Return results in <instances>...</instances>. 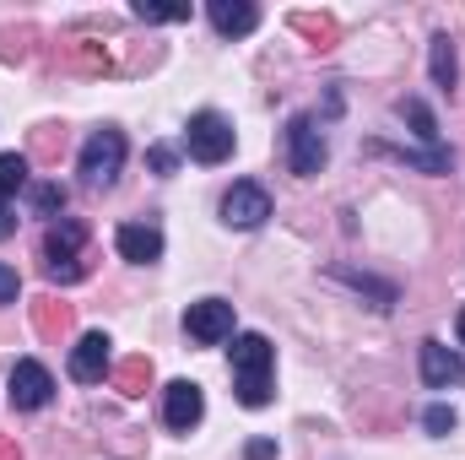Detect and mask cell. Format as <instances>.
<instances>
[{"instance_id": "1", "label": "cell", "mask_w": 465, "mask_h": 460, "mask_svg": "<svg viewBox=\"0 0 465 460\" xmlns=\"http://www.w3.org/2000/svg\"><path fill=\"white\" fill-rule=\"evenodd\" d=\"M228 357H232V379H238V401L249 412H260L271 401V363H276L271 342L260 331H243V336H232Z\"/></svg>"}, {"instance_id": "2", "label": "cell", "mask_w": 465, "mask_h": 460, "mask_svg": "<svg viewBox=\"0 0 465 460\" xmlns=\"http://www.w3.org/2000/svg\"><path fill=\"white\" fill-rule=\"evenodd\" d=\"M184 146H190V157L195 163H228L232 146H238V135H232V119H223L217 109H201V115L190 119V130H184Z\"/></svg>"}, {"instance_id": "3", "label": "cell", "mask_w": 465, "mask_h": 460, "mask_svg": "<svg viewBox=\"0 0 465 460\" xmlns=\"http://www.w3.org/2000/svg\"><path fill=\"white\" fill-rule=\"evenodd\" d=\"M124 168V135L119 130H93L87 146H82V179L93 190H109Z\"/></svg>"}, {"instance_id": "4", "label": "cell", "mask_w": 465, "mask_h": 460, "mask_svg": "<svg viewBox=\"0 0 465 460\" xmlns=\"http://www.w3.org/2000/svg\"><path fill=\"white\" fill-rule=\"evenodd\" d=\"M325 135H320V119L314 115H292L287 125V168L298 174V179H314L320 168H325Z\"/></svg>"}, {"instance_id": "5", "label": "cell", "mask_w": 465, "mask_h": 460, "mask_svg": "<svg viewBox=\"0 0 465 460\" xmlns=\"http://www.w3.org/2000/svg\"><path fill=\"white\" fill-rule=\"evenodd\" d=\"M49 395H54V374L38 357H16L11 363V406L16 412H38V406H49Z\"/></svg>"}, {"instance_id": "6", "label": "cell", "mask_w": 465, "mask_h": 460, "mask_svg": "<svg viewBox=\"0 0 465 460\" xmlns=\"http://www.w3.org/2000/svg\"><path fill=\"white\" fill-rule=\"evenodd\" d=\"M184 331H190V342H201V346H223L232 336V304L228 298H201V304H190V309H184Z\"/></svg>"}, {"instance_id": "7", "label": "cell", "mask_w": 465, "mask_h": 460, "mask_svg": "<svg viewBox=\"0 0 465 460\" xmlns=\"http://www.w3.org/2000/svg\"><path fill=\"white\" fill-rule=\"evenodd\" d=\"M114 374V342L104 336V331H87L82 342L71 346V379H82V385H104Z\"/></svg>"}, {"instance_id": "8", "label": "cell", "mask_w": 465, "mask_h": 460, "mask_svg": "<svg viewBox=\"0 0 465 460\" xmlns=\"http://www.w3.org/2000/svg\"><path fill=\"white\" fill-rule=\"evenodd\" d=\"M201 417H206V395H201V385H195V379H173V385L163 390V423H168L173 434H190Z\"/></svg>"}, {"instance_id": "9", "label": "cell", "mask_w": 465, "mask_h": 460, "mask_svg": "<svg viewBox=\"0 0 465 460\" xmlns=\"http://www.w3.org/2000/svg\"><path fill=\"white\" fill-rule=\"evenodd\" d=\"M271 217V195H265V185H232L228 195H223V223L228 228H260Z\"/></svg>"}, {"instance_id": "10", "label": "cell", "mask_w": 465, "mask_h": 460, "mask_svg": "<svg viewBox=\"0 0 465 460\" xmlns=\"http://www.w3.org/2000/svg\"><path fill=\"white\" fill-rule=\"evenodd\" d=\"M114 244H119V255H124V260H135V265L163 260V233L152 228V223H119Z\"/></svg>"}, {"instance_id": "11", "label": "cell", "mask_w": 465, "mask_h": 460, "mask_svg": "<svg viewBox=\"0 0 465 460\" xmlns=\"http://www.w3.org/2000/svg\"><path fill=\"white\" fill-rule=\"evenodd\" d=\"M206 11H212V27H217L223 38H243V33L260 27V11H254L249 0H212Z\"/></svg>"}, {"instance_id": "12", "label": "cell", "mask_w": 465, "mask_h": 460, "mask_svg": "<svg viewBox=\"0 0 465 460\" xmlns=\"http://www.w3.org/2000/svg\"><path fill=\"white\" fill-rule=\"evenodd\" d=\"M82 244H87V228L82 223H54V228L44 233V265H65V260H76L82 255Z\"/></svg>"}, {"instance_id": "13", "label": "cell", "mask_w": 465, "mask_h": 460, "mask_svg": "<svg viewBox=\"0 0 465 460\" xmlns=\"http://www.w3.org/2000/svg\"><path fill=\"white\" fill-rule=\"evenodd\" d=\"M422 379H428V390H450L460 379V357L444 342H422Z\"/></svg>"}, {"instance_id": "14", "label": "cell", "mask_w": 465, "mask_h": 460, "mask_svg": "<svg viewBox=\"0 0 465 460\" xmlns=\"http://www.w3.org/2000/svg\"><path fill=\"white\" fill-rule=\"evenodd\" d=\"M33 325H38V336H44V342H60V336L71 331V304H60V298L33 304Z\"/></svg>"}, {"instance_id": "15", "label": "cell", "mask_w": 465, "mask_h": 460, "mask_svg": "<svg viewBox=\"0 0 465 460\" xmlns=\"http://www.w3.org/2000/svg\"><path fill=\"white\" fill-rule=\"evenodd\" d=\"M455 82H460V60H455V44H450V33H439V38H433V87L455 93Z\"/></svg>"}, {"instance_id": "16", "label": "cell", "mask_w": 465, "mask_h": 460, "mask_svg": "<svg viewBox=\"0 0 465 460\" xmlns=\"http://www.w3.org/2000/svg\"><path fill=\"white\" fill-rule=\"evenodd\" d=\"M146 385H152V357H124V363L114 368L119 395H146Z\"/></svg>"}, {"instance_id": "17", "label": "cell", "mask_w": 465, "mask_h": 460, "mask_svg": "<svg viewBox=\"0 0 465 460\" xmlns=\"http://www.w3.org/2000/svg\"><path fill=\"white\" fill-rule=\"evenodd\" d=\"M292 27H298L303 38H314L320 49L336 44V16H325V11H320V16H314V11H292Z\"/></svg>"}, {"instance_id": "18", "label": "cell", "mask_w": 465, "mask_h": 460, "mask_svg": "<svg viewBox=\"0 0 465 460\" xmlns=\"http://www.w3.org/2000/svg\"><path fill=\"white\" fill-rule=\"evenodd\" d=\"M16 190H27V157L22 152H0V201H11Z\"/></svg>"}, {"instance_id": "19", "label": "cell", "mask_w": 465, "mask_h": 460, "mask_svg": "<svg viewBox=\"0 0 465 460\" xmlns=\"http://www.w3.org/2000/svg\"><path fill=\"white\" fill-rule=\"evenodd\" d=\"M27 201H33L38 217H60L65 212V185H54V179L49 185H27Z\"/></svg>"}, {"instance_id": "20", "label": "cell", "mask_w": 465, "mask_h": 460, "mask_svg": "<svg viewBox=\"0 0 465 460\" xmlns=\"http://www.w3.org/2000/svg\"><path fill=\"white\" fill-rule=\"evenodd\" d=\"M384 152V146H379ZM390 157H401V163H411V168H422V174H450V152L444 146H428V152H390Z\"/></svg>"}, {"instance_id": "21", "label": "cell", "mask_w": 465, "mask_h": 460, "mask_svg": "<svg viewBox=\"0 0 465 460\" xmlns=\"http://www.w3.org/2000/svg\"><path fill=\"white\" fill-rule=\"evenodd\" d=\"M401 115L417 125V135H422L428 146H439V125H433V109H428L422 98H406V104H401Z\"/></svg>"}, {"instance_id": "22", "label": "cell", "mask_w": 465, "mask_h": 460, "mask_svg": "<svg viewBox=\"0 0 465 460\" xmlns=\"http://www.w3.org/2000/svg\"><path fill=\"white\" fill-rule=\"evenodd\" d=\"M135 16H141V22H184L190 5H152V0H135Z\"/></svg>"}, {"instance_id": "23", "label": "cell", "mask_w": 465, "mask_h": 460, "mask_svg": "<svg viewBox=\"0 0 465 460\" xmlns=\"http://www.w3.org/2000/svg\"><path fill=\"white\" fill-rule=\"evenodd\" d=\"M422 423H428V434H455V412L450 406H428Z\"/></svg>"}, {"instance_id": "24", "label": "cell", "mask_w": 465, "mask_h": 460, "mask_svg": "<svg viewBox=\"0 0 465 460\" xmlns=\"http://www.w3.org/2000/svg\"><path fill=\"white\" fill-rule=\"evenodd\" d=\"M60 141H65V135H60L54 125H44V130H38V146H33V152H38V157H54V152H60Z\"/></svg>"}, {"instance_id": "25", "label": "cell", "mask_w": 465, "mask_h": 460, "mask_svg": "<svg viewBox=\"0 0 465 460\" xmlns=\"http://www.w3.org/2000/svg\"><path fill=\"white\" fill-rule=\"evenodd\" d=\"M44 271H49V282H82L87 265H82V260H65V265H44Z\"/></svg>"}, {"instance_id": "26", "label": "cell", "mask_w": 465, "mask_h": 460, "mask_svg": "<svg viewBox=\"0 0 465 460\" xmlns=\"http://www.w3.org/2000/svg\"><path fill=\"white\" fill-rule=\"evenodd\" d=\"M16 293H22V276L11 265H0V304H16Z\"/></svg>"}, {"instance_id": "27", "label": "cell", "mask_w": 465, "mask_h": 460, "mask_svg": "<svg viewBox=\"0 0 465 460\" xmlns=\"http://www.w3.org/2000/svg\"><path fill=\"white\" fill-rule=\"evenodd\" d=\"M276 455V439H249L243 445V460H271Z\"/></svg>"}, {"instance_id": "28", "label": "cell", "mask_w": 465, "mask_h": 460, "mask_svg": "<svg viewBox=\"0 0 465 460\" xmlns=\"http://www.w3.org/2000/svg\"><path fill=\"white\" fill-rule=\"evenodd\" d=\"M146 163H152L157 174H173V152H168V146H152V152H146Z\"/></svg>"}, {"instance_id": "29", "label": "cell", "mask_w": 465, "mask_h": 460, "mask_svg": "<svg viewBox=\"0 0 465 460\" xmlns=\"http://www.w3.org/2000/svg\"><path fill=\"white\" fill-rule=\"evenodd\" d=\"M11 233H16V212L0 201V238H11Z\"/></svg>"}, {"instance_id": "30", "label": "cell", "mask_w": 465, "mask_h": 460, "mask_svg": "<svg viewBox=\"0 0 465 460\" xmlns=\"http://www.w3.org/2000/svg\"><path fill=\"white\" fill-rule=\"evenodd\" d=\"M0 460H22V450H16L11 439H0Z\"/></svg>"}, {"instance_id": "31", "label": "cell", "mask_w": 465, "mask_h": 460, "mask_svg": "<svg viewBox=\"0 0 465 460\" xmlns=\"http://www.w3.org/2000/svg\"><path fill=\"white\" fill-rule=\"evenodd\" d=\"M460 342H465V309H460Z\"/></svg>"}]
</instances>
